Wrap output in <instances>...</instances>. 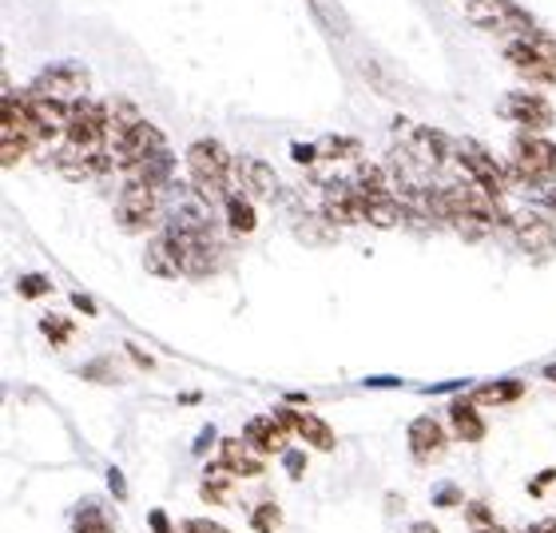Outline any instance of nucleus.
<instances>
[{"mask_svg": "<svg viewBox=\"0 0 556 533\" xmlns=\"http://www.w3.org/2000/svg\"><path fill=\"white\" fill-rule=\"evenodd\" d=\"M513 239H517V247H521L529 259H536V263H545V259L556 256V227L541 211L513 215Z\"/></svg>", "mask_w": 556, "mask_h": 533, "instance_id": "obj_11", "label": "nucleus"}, {"mask_svg": "<svg viewBox=\"0 0 556 533\" xmlns=\"http://www.w3.org/2000/svg\"><path fill=\"white\" fill-rule=\"evenodd\" d=\"M104 108H108V148H112V144H119V139L128 136V132L136 128L143 116H139L128 100H119V96H116V100H108Z\"/></svg>", "mask_w": 556, "mask_h": 533, "instance_id": "obj_24", "label": "nucleus"}, {"mask_svg": "<svg viewBox=\"0 0 556 533\" xmlns=\"http://www.w3.org/2000/svg\"><path fill=\"white\" fill-rule=\"evenodd\" d=\"M143 266H148V275H155V278H179L184 275V259H179V247H175L172 235L151 239L148 256H143Z\"/></svg>", "mask_w": 556, "mask_h": 533, "instance_id": "obj_20", "label": "nucleus"}, {"mask_svg": "<svg viewBox=\"0 0 556 533\" xmlns=\"http://www.w3.org/2000/svg\"><path fill=\"white\" fill-rule=\"evenodd\" d=\"M525 395V386L521 383H489V386H481L473 395V402H481V406H505V402H517V398Z\"/></svg>", "mask_w": 556, "mask_h": 533, "instance_id": "obj_27", "label": "nucleus"}, {"mask_svg": "<svg viewBox=\"0 0 556 533\" xmlns=\"http://www.w3.org/2000/svg\"><path fill=\"white\" fill-rule=\"evenodd\" d=\"M223 208H227V223H231V232L251 235V232H255V227H258L255 199L247 196V191H231V196L223 199Z\"/></svg>", "mask_w": 556, "mask_h": 533, "instance_id": "obj_23", "label": "nucleus"}, {"mask_svg": "<svg viewBox=\"0 0 556 533\" xmlns=\"http://www.w3.org/2000/svg\"><path fill=\"white\" fill-rule=\"evenodd\" d=\"M362 203H366V196L358 191V184H354V179H350V184H326L323 211H326V220L338 223V227L366 223V220H362Z\"/></svg>", "mask_w": 556, "mask_h": 533, "instance_id": "obj_13", "label": "nucleus"}, {"mask_svg": "<svg viewBox=\"0 0 556 533\" xmlns=\"http://www.w3.org/2000/svg\"><path fill=\"white\" fill-rule=\"evenodd\" d=\"M278 522H282V513H278L275 501H267V506H258L255 518H251V525H255L258 533H275V530H278Z\"/></svg>", "mask_w": 556, "mask_h": 533, "instance_id": "obj_30", "label": "nucleus"}, {"mask_svg": "<svg viewBox=\"0 0 556 533\" xmlns=\"http://www.w3.org/2000/svg\"><path fill=\"white\" fill-rule=\"evenodd\" d=\"M545 379H548V383L556 386V367H548V371H545Z\"/></svg>", "mask_w": 556, "mask_h": 533, "instance_id": "obj_40", "label": "nucleus"}, {"mask_svg": "<svg viewBox=\"0 0 556 533\" xmlns=\"http://www.w3.org/2000/svg\"><path fill=\"white\" fill-rule=\"evenodd\" d=\"M497 112L513 124H521L525 132H548L556 124V112L541 92H509L497 104Z\"/></svg>", "mask_w": 556, "mask_h": 533, "instance_id": "obj_12", "label": "nucleus"}, {"mask_svg": "<svg viewBox=\"0 0 556 533\" xmlns=\"http://www.w3.org/2000/svg\"><path fill=\"white\" fill-rule=\"evenodd\" d=\"M28 92L72 108L76 100H88V92H92V76H88V69H84V64H76V60H64V64H52V69L40 72V76L28 84Z\"/></svg>", "mask_w": 556, "mask_h": 533, "instance_id": "obj_6", "label": "nucleus"}, {"mask_svg": "<svg viewBox=\"0 0 556 533\" xmlns=\"http://www.w3.org/2000/svg\"><path fill=\"white\" fill-rule=\"evenodd\" d=\"M362 220L370 223V227L390 232V227H397V223L409 220V211L394 191H382V196H366V203H362Z\"/></svg>", "mask_w": 556, "mask_h": 533, "instance_id": "obj_19", "label": "nucleus"}, {"mask_svg": "<svg viewBox=\"0 0 556 533\" xmlns=\"http://www.w3.org/2000/svg\"><path fill=\"white\" fill-rule=\"evenodd\" d=\"M541 203H545V208L556 215V179H553V184H545V187H541Z\"/></svg>", "mask_w": 556, "mask_h": 533, "instance_id": "obj_37", "label": "nucleus"}, {"mask_svg": "<svg viewBox=\"0 0 556 533\" xmlns=\"http://www.w3.org/2000/svg\"><path fill=\"white\" fill-rule=\"evenodd\" d=\"M465 513H469V522H473V533H501V525L493 522V513H489L485 506H477V501H473Z\"/></svg>", "mask_w": 556, "mask_h": 533, "instance_id": "obj_31", "label": "nucleus"}, {"mask_svg": "<svg viewBox=\"0 0 556 533\" xmlns=\"http://www.w3.org/2000/svg\"><path fill=\"white\" fill-rule=\"evenodd\" d=\"M72 302H76V307H80V311H88V314L96 311V307H92V299H84V295H76V299H72Z\"/></svg>", "mask_w": 556, "mask_h": 533, "instance_id": "obj_39", "label": "nucleus"}, {"mask_svg": "<svg viewBox=\"0 0 556 533\" xmlns=\"http://www.w3.org/2000/svg\"><path fill=\"white\" fill-rule=\"evenodd\" d=\"M33 148H40V128H36L28 92H4V116H0V163L12 168Z\"/></svg>", "mask_w": 556, "mask_h": 533, "instance_id": "obj_3", "label": "nucleus"}, {"mask_svg": "<svg viewBox=\"0 0 556 533\" xmlns=\"http://www.w3.org/2000/svg\"><path fill=\"white\" fill-rule=\"evenodd\" d=\"M406 151L421 163V168H441V163L453 156V139L438 128H409Z\"/></svg>", "mask_w": 556, "mask_h": 533, "instance_id": "obj_16", "label": "nucleus"}, {"mask_svg": "<svg viewBox=\"0 0 556 533\" xmlns=\"http://www.w3.org/2000/svg\"><path fill=\"white\" fill-rule=\"evenodd\" d=\"M362 144L350 136H330L318 144V156H326V160H350V156H358Z\"/></svg>", "mask_w": 556, "mask_h": 533, "instance_id": "obj_28", "label": "nucleus"}, {"mask_svg": "<svg viewBox=\"0 0 556 533\" xmlns=\"http://www.w3.org/2000/svg\"><path fill=\"white\" fill-rule=\"evenodd\" d=\"M45 290H52V283L40 275H24L21 278V295H28V299H36V295H45Z\"/></svg>", "mask_w": 556, "mask_h": 533, "instance_id": "obj_34", "label": "nucleus"}, {"mask_svg": "<svg viewBox=\"0 0 556 533\" xmlns=\"http://www.w3.org/2000/svg\"><path fill=\"white\" fill-rule=\"evenodd\" d=\"M354 184H358L362 196H382V191H390V175H386L382 163H358Z\"/></svg>", "mask_w": 556, "mask_h": 533, "instance_id": "obj_26", "label": "nucleus"}, {"mask_svg": "<svg viewBox=\"0 0 556 533\" xmlns=\"http://www.w3.org/2000/svg\"><path fill=\"white\" fill-rule=\"evenodd\" d=\"M227 478H235L231 470H227V466H219V470H215V474L207 478V482H203V498L207 501H231V489H227Z\"/></svg>", "mask_w": 556, "mask_h": 533, "instance_id": "obj_29", "label": "nucleus"}, {"mask_svg": "<svg viewBox=\"0 0 556 533\" xmlns=\"http://www.w3.org/2000/svg\"><path fill=\"white\" fill-rule=\"evenodd\" d=\"M409 454H414L417 462H433V458H441L445 454V446H450V438H445V430H441V422L438 418H429V414H421V418H414L409 422Z\"/></svg>", "mask_w": 556, "mask_h": 533, "instance_id": "obj_14", "label": "nucleus"}, {"mask_svg": "<svg viewBox=\"0 0 556 533\" xmlns=\"http://www.w3.org/2000/svg\"><path fill=\"white\" fill-rule=\"evenodd\" d=\"M450 418H453V430H457V438L462 442L485 438V422H481V414H477L473 398H457V402L450 406Z\"/></svg>", "mask_w": 556, "mask_h": 533, "instance_id": "obj_22", "label": "nucleus"}, {"mask_svg": "<svg viewBox=\"0 0 556 533\" xmlns=\"http://www.w3.org/2000/svg\"><path fill=\"white\" fill-rule=\"evenodd\" d=\"M290 151H294V160H299V163H314V160H318V144H294Z\"/></svg>", "mask_w": 556, "mask_h": 533, "instance_id": "obj_35", "label": "nucleus"}, {"mask_svg": "<svg viewBox=\"0 0 556 533\" xmlns=\"http://www.w3.org/2000/svg\"><path fill=\"white\" fill-rule=\"evenodd\" d=\"M40 331H45L52 343H68V338H72V323H64V319H52V314L40 323Z\"/></svg>", "mask_w": 556, "mask_h": 533, "instance_id": "obj_32", "label": "nucleus"}, {"mask_svg": "<svg viewBox=\"0 0 556 533\" xmlns=\"http://www.w3.org/2000/svg\"><path fill=\"white\" fill-rule=\"evenodd\" d=\"M453 160L462 163L469 179H477L481 187H489L497 199L509 191V184H513L509 168L497 163V156H493L485 144H477V139H457V144H453Z\"/></svg>", "mask_w": 556, "mask_h": 533, "instance_id": "obj_7", "label": "nucleus"}, {"mask_svg": "<svg viewBox=\"0 0 556 533\" xmlns=\"http://www.w3.org/2000/svg\"><path fill=\"white\" fill-rule=\"evenodd\" d=\"M231 172H235V160L219 139H195V144L187 148V175H191V184L199 187V196L211 199V203L231 196V191H227V187H231Z\"/></svg>", "mask_w": 556, "mask_h": 533, "instance_id": "obj_2", "label": "nucleus"}, {"mask_svg": "<svg viewBox=\"0 0 556 533\" xmlns=\"http://www.w3.org/2000/svg\"><path fill=\"white\" fill-rule=\"evenodd\" d=\"M235 175H239V184H243V191L251 199H278V172L267 160L243 156V160L235 163Z\"/></svg>", "mask_w": 556, "mask_h": 533, "instance_id": "obj_15", "label": "nucleus"}, {"mask_svg": "<svg viewBox=\"0 0 556 533\" xmlns=\"http://www.w3.org/2000/svg\"><path fill=\"white\" fill-rule=\"evenodd\" d=\"M64 144L80 151H112L108 148V108L96 104L92 96L76 100L68 108V136H64Z\"/></svg>", "mask_w": 556, "mask_h": 533, "instance_id": "obj_9", "label": "nucleus"}, {"mask_svg": "<svg viewBox=\"0 0 556 533\" xmlns=\"http://www.w3.org/2000/svg\"><path fill=\"white\" fill-rule=\"evenodd\" d=\"M525 533H556V522L548 518V522H536L533 530H525Z\"/></svg>", "mask_w": 556, "mask_h": 533, "instance_id": "obj_38", "label": "nucleus"}, {"mask_svg": "<svg viewBox=\"0 0 556 533\" xmlns=\"http://www.w3.org/2000/svg\"><path fill=\"white\" fill-rule=\"evenodd\" d=\"M287 418L282 414H258L247 422L243 438L255 446L258 454H282L287 450Z\"/></svg>", "mask_w": 556, "mask_h": 533, "instance_id": "obj_17", "label": "nucleus"}, {"mask_svg": "<svg viewBox=\"0 0 556 533\" xmlns=\"http://www.w3.org/2000/svg\"><path fill=\"white\" fill-rule=\"evenodd\" d=\"M160 151H167V136L155 124L139 120L128 136L119 139V144H112V163H116L119 172H131V168H139V163L160 156Z\"/></svg>", "mask_w": 556, "mask_h": 533, "instance_id": "obj_10", "label": "nucleus"}, {"mask_svg": "<svg viewBox=\"0 0 556 533\" xmlns=\"http://www.w3.org/2000/svg\"><path fill=\"white\" fill-rule=\"evenodd\" d=\"M465 21L481 28V33L497 36H521L533 33V16L517 4V0H465Z\"/></svg>", "mask_w": 556, "mask_h": 533, "instance_id": "obj_5", "label": "nucleus"}, {"mask_svg": "<svg viewBox=\"0 0 556 533\" xmlns=\"http://www.w3.org/2000/svg\"><path fill=\"white\" fill-rule=\"evenodd\" d=\"M155 220H160V187L143 184V179H128L116 199V223L128 235H139L148 232Z\"/></svg>", "mask_w": 556, "mask_h": 533, "instance_id": "obj_8", "label": "nucleus"}, {"mask_svg": "<svg viewBox=\"0 0 556 533\" xmlns=\"http://www.w3.org/2000/svg\"><path fill=\"white\" fill-rule=\"evenodd\" d=\"M172 151H160V156H151V160H143L139 168H131L128 179H143V184L151 187H163L167 179H172Z\"/></svg>", "mask_w": 556, "mask_h": 533, "instance_id": "obj_25", "label": "nucleus"}, {"mask_svg": "<svg viewBox=\"0 0 556 533\" xmlns=\"http://www.w3.org/2000/svg\"><path fill=\"white\" fill-rule=\"evenodd\" d=\"M219 466H227L235 478H258L263 474V458L247 438H227L219 450Z\"/></svg>", "mask_w": 556, "mask_h": 533, "instance_id": "obj_21", "label": "nucleus"}, {"mask_svg": "<svg viewBox=\"0 0 556 533\" xmlns=\"http://www.w3.org/2000/svg\"><path fill=\"white\" fill-rule=\"evenodd\" d=\"M278 414L287 418V426L294 430L306 446H314V450H334V446H338L334 430L326 426L318 414H311V410H278Z\"/></svg>", "mask_w": 556, "mask_h": 533, "instance_id": "obj_18", "label": "nucleus"}, {"mask_svg": "<svg viewBox=\"0 0 556 533\" xmlns=\"http://www.w3.org/2000/svg\"><path fill=\"white\" fill-rule=\"evenodd\" d=\"M187 533H227L219 522H203V518H195V522H187Z\"/></svg>", "mask_w": 556, "mask_h": 533, "instance_id": "obj_36", "label": "nucleus"}, {"mask_svg": "<svg viewBox=\"0 0 556 533\" xmlns=\"http://www.w3.org/2000/svg\"><path fill=\"white\" fill-rule=\"evenodd\" d=\"M72 533H116V530H108L104 518H100L96 510H88V513L80 518V522H76V530H72Z\"/></svg>", "mask_w": 556, "mask_h": 533, "instance_id": "obj_33", "label": "nucleus"}, {"mask_svg": "<svg viewBox=\"0 0 556 533\" xmlns=\"http://www.w3.org/2000/svg\"><path fill=\"white\" fill-rule=\"evenodd\" d=\"M509 179L525 187H545L556 179V144L541 132H521L513 139L509 156Z\"/></svg>", "mask_w": 556, "mask_h": 533, "instance_id": "obj_4", "label": "nucleus"}, {"mask_svg": "<svg viewBox=\"0 0 556 533\" xmlns=\"http://www.w3.org/2000/svg\"><path fill=\"white\" fill-rule=\"evenodd\" d=\"M505 60L525 84H541V88L556 84V36L541 33V28L513 36L505 45Z\"/></svg>", "mask_w": 556, "mask_h": 533, "instance_id": "obj_1", "label": "nucleus"}]
</instances>
